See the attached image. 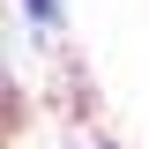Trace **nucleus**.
Returning a JSON list of instances; mask_svg holds the SVG:
<instances>
[{
	"label": "nucleus",
	"mask_w": 149,
	"mask_h": 149,
	"mask_svg": "<svg viewBox=\"0 0 149 149\" xmlns=\"http://www.w3.org/2000/svg\"><path fill=\"white\" fill-rule=\"evenodd\" d=\"M30 8H37V15H45V8H52V0H30Z\"/></svg>",
	"instance_id": "nucleus-1"
}]
</instances>
